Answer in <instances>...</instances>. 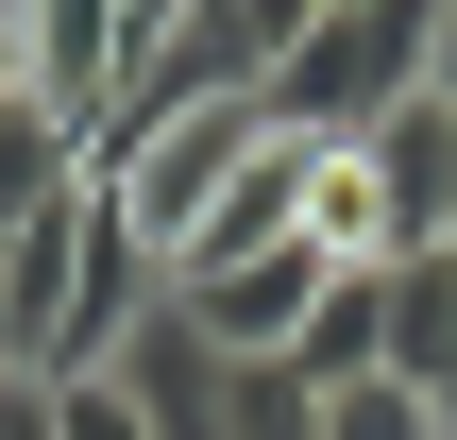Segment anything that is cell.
<instances>
[{
    "instance_id": "cell-1",
    "label": "cell",
    "mask_w": 457,
    "mask_h": 440,
    "mask_svg": "<svg viewBox=\"0 0 457 440\" xmlns=\"http://www.w3.org/2000/svg\"><path fill=\"white\" fill-rule=\"evenodd\" d=\"M85 170H102V203L136 220V254H153V271H187V254L220 237V203H237V187L271 170V85H220V102H170V119L102 136Z\"/></svg>"
},
{
    "instance_id": "cell-2",
    "label": "cell",
    "mask_w": 457,
    "mask_h": 440,
    "mask_svg": "<svg viewBox=\"0 0 457 440\" xmlns=\"http://www.w3.org/2000/svg\"><path fill=\"white\" fill-rule=\"evenodd\" d=\"M424 34H441V0H322L288 51H271V119L288 136H373V119H407L424 102Z\"/></svg>"
},
{
    "instance_id": "cell-3",
    "label": "cell",
    "mask_w": 457,
    "mask_h": 440,
    "mask_svg": "<svg viewBox=\"0 0 457 440\" xmlns=\"http://www.w3.org/2000/svg\"><path fill=\"white\" fill-rule=\"evenodd\" d=\"M85 237H102V187H51L17 237H0V373L51 390L68 373V305H85Z\"/></svg>"
},
{
    "instance_id": "cell-4",
    "label": "cell",
    "mask_w": 457,
    "mask_h": 440,
    "mask_svg": "<svg viewBox=\"0 0 457 440\" xmlns=\"http://www.w3.org/2000/svg\"><path fill=\"white\" fill-rule=\"evenodd\" d=\"M322 288H339V271H322L305 237H271V254H220V271H170V305H187V322H204L220 356H288Z\"/></svg>"
},
{
    "instance_id": "cell-5",
    "label": "cell",
    "mask_w": 457,
    "mask_h": 440,
    "mask_svg": "<svg viewBox=\"0 0 457 440\" xmlns=\"http://www.w3.org/2000/svg\"><path fill=\"white\" fill-rule=\"evenodd\" d=\"M390 373H407V390H424V407L457 424V237L390 271Z\"/></svg>"
},
{
    "instance_id": "cell-6",
    "label": "cell",
    "mask_w": 457,
    "mask_h": 440,
    "mask_svg": "<svg viewBox=\"0 0 457 440\" xmlns=\"http://www.w3.org/2000/svg\"><path fill=\"white\" fill-rule=\"evenodd\" d=\"M305 254H322V271H390V254H407V237H390V187H373L356 136L305 170Z\"/></svg>"
},
{
    "instance_id": "cell-7",
    "label": "cell",
    "mask_w": 457,
    "mask_h": 440,
    "mask_svg": "<svg viewBox=\"0 0 457 440\" xmlns=\"http://www.w3.org/2000/svg\"><path fill=\"white\" fill-rule=\"evenodd\" d=\"M288 373H305V390H356V373H390V271H339V288L305 305Z\"/></svg>"
},
{
    "instance_id": "cell-8",
    "label": "cell",
    "mask_w": 457,
    "mask_h": 440,
    "mask_svg": "<svg viewBox=\"0 0 457 440\" xmlns=\"http://www.w3.org/2000/svg\"><path fill=\"white\" fill-rule=\"evenodd\" d=\"M220 440H322V390H305L288 356H237V407H220Z\"/></svg>"
},
{
    "instance_id": "cell-9",
    "label": "cell",
    "mask_w": 457,
    "mask_h": 440,
    "mask_svg": "<svg viewBox=\"0 0 457 440\" xmlns=\"http://www.w3.org/2000/svg\"><path fill=\"white\" fill-rule=\"evenodd\" d=\"M322 440H457L407 373H356V390H322Z\"/></svg>"
},
{
    "instance_id": "cell-10",
    "label": "cell",
    "mask_w": 457,
    "mask_h": 440,
    "mask_svg": "<svg viewBox=\"0 0 457 440\" xmlns=\"http://www.w3.org/2000/svg\"><path fill=\"white\" fill-rule=\"evenodd\" d=\"M34 407H51V440H153L119 373H68V390H34Z\"/></svg>"
},
{
    "instance_id": "cell-11",
    "label": "cell",
    "mask_w": 457,
    "mask_h": 440,
    "mask_svg": "<svg viewBox=\"0 0 457 440\" xmlns=\"http://www.w3.org/2000/svg\"><path fill=\"white\" fill-rule=\"evenodd\" d=\"M424 102H457V0H441V34H424Z\"/></svg>"
},
{
    "instance_id": "cell-12",
    "label": "cell",
    "mask_w": 457,
    "mask_h": 440,
    "mask_svg": "<svg viewBox=\"0 0 457 440\" xmlns=\"http://www.w3.org/2000/svg\"><path fill=\"white\" fill-rule=\"evenodd\" d=\"M0 85H17V0H0Z\"/></svg>"
}]
</instances>
